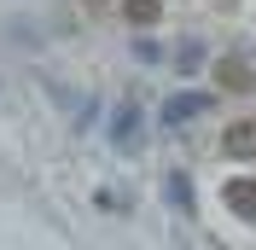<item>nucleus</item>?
I'll return each instance as SVG.
<instances>
[{
  "instance_id": "obj_1",
  "label": "nucleus",
  "mask_w": 256,
  "mask_h": 250,
  "mask_svg": "<svg viewBox=\"0 0 256 250\" xmlns=\"http://www.w3.org/2000/svg\"><path fill=\"white\" fill-rule=\"evenodd\" d=\"M222 204H227L239 221H256V180H250V174H233V180H222Z\"/></svg>"
},
{
  "instance_id": "obj_2",
  "label": "nucleus",
  "mask_w": 256,
  "mask_h": 250,
  "mask_svg": "<svg viewBox=\"0 0 256 250\" xmlns=\"http://www.w3.org/2000/svg\"><path fill=\"white\" fill-rule=\"evenodd\" d=\"M216 82H222V94H256V76L244 58H216Z\"/></svg>"
},
{
  "instance_id": "obj_3",
  "label": "nucleus",
  "mask_w": 256,
  "mask_h": 250,
  "mask_svg": "<svg viewBox=\"0 0 256 250\" xmlns=\"http://www.w3.org/2000/svg\"><path fill=\"white\" fill-rule=\"evenodd\" d=\"M222 152H227V157H256V116H239V122H227Z\"/></svg>"
},
{
  "instance_id": "obj_4",
  "label": "nucleus",
  "mask_w": 256,
  "mask_h": 250,
  "mask_svg": "<svg viewBox=\"0 0 256 250\" xmlns=\"http://www.w3.org/2000/svg\"><path fill=\"white\" fill-rule=\"evenodd\" d=\"M204 110H210L204 94H175L169 105H163V116H169V122H192V116H204Z\"/></svg>"
},
{
  "instance_id": "obj_5",
  "label": "nucleus",
  "mask_w": 256,
  "mask_h": 250,
  "mask_svg": "<svg viewBox=\"0 0 256 250\" xmlns=\"http://www.w3.org/2000/svg\"><path fill=\"white\" fill-rule=\"evenodd\" d=\"M158 12H163L158 0H122V18L134 24V30H146V24H158Z\"/></svg>"
}]
</instances>
